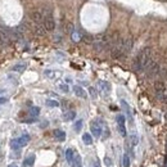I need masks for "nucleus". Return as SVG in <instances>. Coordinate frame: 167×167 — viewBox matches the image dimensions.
I'll return each instance as SVG.
<instances>
[{
	"label": "nucleus",
	"instance_id": "cd10ccee",
	"mask_svg": "<svg viewBox=\"0 0 167 167\" xmlns=\"http://www.w3.org/2000/svg\"><path fill=\"white\" fill-rule=\"evenodd\" d=\"M8 167H18V166H17V163H10Z\"/></svg>",
	"mask_w": 167,
	"mask_h": 167
},
{
	"label": "nucleus",
	"instance_id": "2eb2a0df",
	"mask_svg": "<svg viewBox=\"0 0 167 167\" xmlns=\"http://www.w3.org/2000/svg\"><path fill=\"white\" fill-rule=\"evenodd\" d=\"M75 117H76V112L75 111H68V112H66L63 114V118L66 121H72Z\"/></svg>",
	"mask_w": 167,
	"mask_h": 167
},
{
	"label": "nucleus",
	"instance_id": "f257e3e1",
	"mask_svg": "<svg viewBox=\"0 0 167 167\" xmlns=\"http://www.w3.org/2000/svg\"><path fill=\"white\" fill-rule=\"evenodd\" d=\"M152 62H153L152 61V49L149 46H145L136 54L135 59L133 62V67L136 72H143L149 67V64Z\"/></svg>",
	"mask_w": 167,
	"mask_h": 167
},
{
	"label": "nucleus",
	"instance_id": "9b49d317",
	"mask_svg": "<svg viewBox=\"0 0 167 167\" xmlns=\"http://www.w3.org/2000/svg\"><path fill=\"white\" fill-rule=\"evenodd\" d=\"M64 156H66V161H67L70 165L74 163V159H75V156H76V153H75L74 149H72V148L66 149V153H64Z\"/></svg>",
	"mask_w": 167,
	"mask_h": 167
},
{
	"label": "nucleus",
	"instance_id": "20e7f679",
	"mask_svg": "<svg viewBox=\"0 0 167 167\" xmlns=\"http://www.w3.org/2000/svg\"><path fill=\"white\" fill-rule=\"evenodd\" d=\"M105 125L101 121H99V120H95V121H93L91 122V125H90V130H91V134L95 136V137H100L101 136V134H103V127H104Z\"/></svg>",
	"mask_w": 167,
	"mask_h": 167
},
{
	"label": "nucleus",
	"instance_id": "6ab92c4d",
	"mask_svg": "<svg viewBox=\"0 0 167 167\" xmlns=\"http://www.w3.org/2000/svg\"><path fill=\"white\" fill-rule=\"evenodd\" d=\"M30 114L32 116V117H38V116L40 114V108L39 107H31Z\"/></svg>",
	"mask_w": 167,
	"mask_h": 167
},
{
	"label": "nucleus",
	"instance_id": "7ed1b4c3",
	"mask_svg": "<svg viewBox=\"0 0 167 167\" xmlns=\"http://www.w3.org/2000/svg\"><path fill=\"white\" fill-rule=\"evenodd\" d=\"M30 139H31V137H30V135H28V134H23L22 136L17 137V139H12L10 140V148L13 150H18L22 147H25V145H27L28 141H30Z\"/></svg>",
	"mask_w": 167,
	"mask_h": 167
},
{
	"label": "nucleus",
	"instance_id": "5701e85b",
	"mask_svg": "<svg viewBox=\"0 0 167 167\" xmlns=\"http://www.w3.org/2000/svg\"><path fill=\"white\" fill-rule=\"evenodd\" d=\"M44 75H45V76H48L49 78H54L57 74H55V72H53V71H50V70H46V71L44 72Z\"/></svg>",
	"mask_w": 167,
	"mask_h": 167
},
{
	"label": "nucleus",
	"instance_id": "393cba45",
	"mask_svg": "<svg viewBox=\"0 0 167 167\" xmlns=\"http://www.w3.org/2000/svg\"><path fill=\"white\" fill-rule=\"evenodd\" d=\"M59 89H61L63 93H68V91H70L68 85H66V84H61V85H59Z\"/></svg>",
	"mask_w": 167,
	"mask_h": 167
},
{
	"label": "nucleus",
	"instance_id": "6e6552de",
	"mask_svg": "<svg viewBox=\"0 0 167 167\" xmlns=\"http://www.w3.org/2000/svg\"><path fill=\"white\" fill-rule=\"evenodd\" d=\"M98 88H99V90L101 91V94H103V95H108V94H109V91H111V85H109V82L103 81V80L98 82Z\"/></svg>",
	"mask_w": 167,
	"mask_h": 167
},
{
	"label": "nucleus",
	"instance_id": "aec40b11",
	"mask_svg": "<svg viewBox=\"0 0 167 167\" xmlns=\"http://www.w3.org/2000/svg\"><path fill=\"white\" fill-rule=\"evenodd\" d=\"M46 105H48V107H59V103H58L57 100L48 99V100H46Z\"/></svg>",
	"mask_w": 167,
	"mask_h": 167
},
{
	"label": "nucleus",
	"instance_id": "39448f33",
	"mask_svg": "<svg viewBox=\"0 0 167 167\" xmlns=\"http://www.w3.org/2000/svg\"><path fill=\"white\" fill-rule=\"evenodd\" d=\"M145 71H147V76L148 77H156V76H158L159 74H161V67H159L158 63L152 62L149 64V67L145 70Z\"/></svg>",
	"mask_w": 167,
	"mask_h": 167
},
{
	"label": "nucleus",
	"instance_id": "423d86ee",
	"mask_svg": "<svg viewBox=\"0 0 167 167\" xmlns=\"http://www.w3.org/2000/svg\"><path fill=\"white\" fill-rule=\"evenodd\" d=\"M116 121H117V129H118V133L121 134V136L125 137L127 131H126V126H125V116L123 114H118L116 117Z\"/></svg>",
	"mask_w": 167,
	"mask_h": 167
},
{
	"label": "nucleus",
	"instance_id": "412c9836",
	"mask_svg": "<svg viewBox=\"0 0 167 167\" xmlns=\"http://www.w3.org/2000/svg\"><path fill=\"white\" fill-rule=\"evenodd\" d=\"M123 167H130V157L127 153L123 154Z\"/></svg>",
	"mask_w": 167,
	"mask_h": 167
},
{
	"label": "nucleus",
	"instance_id": "c85d7f7f",
	"mask_svg": "<svg viewBox=\"0 0 167 167\" xmlns=\"http://www.w3.org/2000/svg\"><path fill=\"white\" fill-rule=\"evenodd\" d=\"M165 167H167V159H166V163H165Z\"/></svg>",
	"mask_w": 167,
	"mask_h": 167
},
{
	"label": "nucleus",
	"instance_id": "f03ea898",
	"mask_svg": "<svg viewBox=\"0 0 167 167\" xmlns=\"http://www.w3.org/2000/svg\"><path fill=\"white\" fill-rule=\"evenodd\" d=\"M42 25H44L46 32H52L55 28V21L50 8H44V22H42Z\"/></svg>",
	"mask_w": 167,
	"mask_h": 167
},
{
	"label": "nucleus",
	"instance_id": "1a4fd4ad",
	"mask_svg": "<svg viewBox=\"0 0 167 167\" xmlns=\"http://www.w3.org/2000/svg\"><path fill=\"white\" fill-rule=\"evenodd\" d=\"M74 93H75L76 97L81 98V99H86V97H88V94H86V91L84 90V88H81V86H78V85L74 86Z\"/></svg>",
	"mask_w": 167,
	"mask_h": 167
},
{
	"label": "nucleus",
	"instance_id": "c756f323",
	"mask_svg": "<svg viewBox=\"0 0 167 167\" xmlns=\"http://www.w3.org/2000/svg\"><path fill=\"white\" fill-rule=\"evenodd\" d=\"M166 120H167V113H166Z\"/></svg>",
	"mask_w": 167,
	"mask_h": 167
},
{
	"label": "nucleus",
	"instance_id": "b1692460",
	"mask_svg": "<svg viewBox=\"0 0 167 167\" xmlns=\"http://www.w3.org/2000/svg\"><path fill=\"white\" fill-rule=\"evenodd\" d=\"M104 163H105V166H107V167H112V166H113L112 158H109V157H105V158H104Z\"/></svg>",
	"mask_w": 167,
	"mask_h": 167
},
{
	"label": "nucleus",
	"instance_id": "a211bd4d",
	"mask_svg": "<svg viewBox=\"0 0 167 167\" xmlns=\"http://www.w3.org/2000/svg\"><path fill=\"white\" fill-rule=\"evenodd\" d=\"M82 125H84L82 120H78V121H76V122H75V125H74V130H75L76 133L81 131V129H82Z\"/></svg>",
	"mask_w": 167,
	"mask_h": 167
},
{
	"label": "nucleus",
	"instance_id": "ddd939ff",
	"mask_svg": "<svg viewBox=\"0 0 167 167\" xmlns=\"http://www.w3.org/2000/svg\"><path fill=\"white\" fill-rule=\"evenodd\" d=\"M35 154H31V156H28L25 158V161H23V165L22 167H32L34 163H35Z\"/></svg>",
	"mask_w": 167,
	"mask_h": 167
},
{
	"label": "nucleus",
	"instance_id": "a878e982",
	"mask_svg": "<svg viewBox=\"0 0 167 167\" xmlns=\"http://www.w3.org/2000/svg\"><path fill=\"white\" fill-rule=\"evenodd\" d=\"M158 99L162 101V103H165L166 105H167V94H163V95H161V97H158Z\"/></svg>",
	"mask_w": 167,
	"mask_h": 167
},
{
	"label": "nucleus",
	"instance_id": "f8f14e48",
	"mask_svg": "<svg viewBox=\"0 0 167 167\" xmlns=\"http://www.w3.org/2000/svg\"><path fill=\"white\" fill-rule=\"evenodd\" d=\"M53 135H54V137L57 140H59V141H64L66 140V133L63 131V130H55V131L53 133Z\"/></svg>",
	"mask_w": 167,
	"mask_h": 167
},
{
	"label": "nucleus",
	"instance_id": "7c9ffc66",
	"mask_svg": "<svg viewBox=\"0 0 167 167\" xmlns=\"http://www.w3.org/2000/svg\"><path fill=\"white\" fill-rule=\"evenodd\" d=\"M166 145H167V144H166Z\"/></svg>",
	"mask_w": 167,
	"mask_h": 167
},
{
	"label": "nucleus",
	"instance_id": "4468645a",
	"mask_svg": "<svg viewBox=\"0 0 167 167\" xmlns=\"http://www.w3.org/2000/svg\"><path fill=\"white\" fill-rule=\"evenodd\" d=\"M14 72H23L26 70V63H17V64H14L13 68H12Z\"/></svg>",
	"mask_w": 167,
	"mask_h": 167
},
{
	"label": "nucleus",
	"instance_id": "f3484780",
	"mask_svg": "<svg viewBox=\"0 0 167 167\" xmlns=\"http://www.w3.org/2000/svg\"><path fill=\"white\" fill-rule=\"evenodd\" d=\"M130 143H131V147H136L137 143H139V137H137L136 133H133L130 135Z\"/></svg>",
	"mask_w": 167,
	"mask_h": 167
},
{
	"label": "nucleus",
	"instance_id": "9d476101",
	"mask_svg": "<svg viewBox=\"0 0 167 167\" xmlns=\"http://www.w3.org/2000/svg\"><path fill=\"white\" fill-rule=\"evenodd\" d=\"M121 105H122V108H123V109H125V112H126V114H127V117H129L130 122H131V123H134V117H133V112H131V109H130L129 104L126 103L125 100H121Z\"/></svg>",
	"mask_w": 167,
	"mask_h": 167
},
{
	"label": "nucleus",
	"instance_id": "4be33fe9",
	"mask_svg": "<svg viewBox=\"0 0 167 167\" xmlns=\"http://www.w3.org/2000/svg\"><path fill=\"white\" fill-rule=\"evenodd\" d=\"M89 93H90V95H91V98H93V99H97L98 93H97L95 88H93V86H90V88H89Z\"/></svg>",
	"mask_w": 167,
	"mask_h": 167
},
{
	"label": "nucleus",
	"instance_id": "bb28decb",
	"mask_svg": "<svg viewBox=\"0 0 167 167\" xmlns=\"http://www.w3.org/2000/svg\"><path fill=\"white\" fill-rule=\"evenodd\" d=\"M6 101H8V98H6V97L0 98V104H4V103H6Z\"/></svg>",
	"mask_w": 167,
	"mask_h": 167
},
{
	"label": "nucleus",
	"instance_id": "0eeeda50",
	"mask_svg": "<svg viewBox=\"0 0 167 167\" xmlns=\"http://www.w3.org/2000/svg\"><path fill=\"white\" fill-rule=\"evenodd\" d=\"M154 90H156L157 97H161V95H163V94H167V86H166L163 80H157V81L154 82Z\"/></svg>",
	"mask_w": 167,
	"mask_h": 167
},
{
	"label": "nucleus",
	"instance_id": "dca6fc26",
	"mask_svg": "<svg viewBox=\"0 0 167 167\" xmlns=\"http://www.w3.org/2000/svg\"><path fill=\"white\" fill-rule=\"evenodd\" d=\"M82 141L86 144V145H91L93 144V136L89 134V133H85L82 135Z\"/></svg>",
	"mask_w": 167,
	"mask_h": 167
}]
</instances>
